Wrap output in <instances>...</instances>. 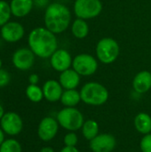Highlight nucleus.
<instances>
[{
  "label": "nucleus",
  "instance_id": "nucleus-16",
  "mask_svg": "<svg viewBox=\"0 0 151 152\" xmlns=\"http://www.w3.org/2000/svg\"><path fill=\"white\" fill-rule=\"evenodd\" d=\"M80 75L73 69H69L61 72L59 82L64 90L77 89L80 84Z\"/></svg>",
  "mask_w": 151,
  "mask_h": 152
},
{
  "label": "nucleus",
  "instance_id": "nucleus-29",
  "mask_svg": "<svg viewBox=\"0 0 151 152\" xmlns=\"http://www.w3.org/2000/svg\"><path fill=\"white\" fill-rule=\"evenodd\" d=\"M34 5H36L37 7H47L48 5V0H33Z\"/></svg>",
  "mask_w": 151,
  "mask_h": 152
},
{
  "label": "nucleus",
  "instance_id": "nucleus-26",
  "mask_svg": "<svg viewBox=\"0 0 151 152\" xmlns=\"http://www.w3.org/2000/svg\"><path fill=\"white\" fill-rule=\"evenodd\" d=\"M140 149L142 152H151V133L143 135L140 142Z\"/></svg>",
  "mask_w": 151,
  "mask_h": 152
},
{
  "label": "nucleus",
  "instance_id": "nucleus-12",
  "mask_svg": "<svg viewBox=\"0 0 151 152\" xmlns=\"http://www.w3.org/2000/svg\"><path fill=\"white\" fill-rule=\"evenodd\" d=\"M117 145V140L110 134H99L89 142V147L93 152H112Z\"/></svg>",
  "mask_w": 151,
  "mask_h": 152
},
{
  "label": "nucleus",
  "instance_id": "nucleus-28",
  "mask_svg": "<svg viewBox=\"0 0 151 152\" xmlns=\"http://www.w3.org/2000/svg\"><path fill=\"white\" fill-rule=\"evenodd\" d=\"M28 82L30 85H37L39 82V77L37 74H31L28 77Z\"/></svg>",
  "mask_w": 151,
  "mask_h": 152
},
{
  "label": "nucleus",
  "instance_id": "nucleus-7",
  "mask_svg": "<svg viewBox=\"0 0 151 152\" xmlns=\"http://www.w3.org/2000/svg\"><path fill=\"white\" fill-rule=\"evenodd\" d=\"M97 60L89 53H80L73 58L72 69L80 76L89 77L93 75L98 69Z\"/></svg>",
  "mask_w": 151,
  "mask_h": 152
},
{
  "label": "nucleus",
  "instance_id": "nucleus-2",
  "mask_svg": "<svg viewBox=\"0 0 151 152\" xmlns=\"http://www.w3.org/2000/svg\"><path fill=\"white\" fill-rule=\"evenodd\" d=\"M44 27L53 33L61 34L67 30L71 22L70 10L61 3H52L45 8Z\"/></svg>",
  "mask_w": 151,
  "mask_h": 152
},
{
  "label": "nucleus",
  "instance_id": "nucleus-22",
  "mask_svg": "<svg viewBox=\"0 0 151 152\" xmlns=\"http://www.w3.org/2000/svg\"><path fill=\"white\" fill-rule=\"evenodd\" d=\"M26 96L27 98L35 103L40 102L43 99H44V93H43V89L38 86L37 85H30L27 86L26 88Z\"/></svg>",
  "mask_w": 151,
  "mask_h": 152
},
{
  "label": "nucleus",
  "instance_id": "nucleus-27",
  "mask_svg": "<svg viewBox=\"0 0 151 152\" xmlns=\"http://www.w3.org/2000/svg\"><path fill=\"white\" fill-rule=\"evenodd\" d=\"M11 81L10 73L4 69H0V88L6 86Z\"/></svg>",
  "mask_w": 151,
  "mask_h": 152
},
{
  "label": "nucleus",
  "instance_id": "nucleus-5",
  "mask_svg": "<svg viewBox=\"0 0 151 152\" xmlns=\"http://www.w3.org/2000/svg\"><path fill=\"white\" fill-rule=\"evenodd\" d=\"M120 47L118 43L111 37H103L97 43L96 56L103 64H111L118 57Z\"/></svg>",
  "mask_w": 151,
  "mask_h": 152
},
{
  "label": "nucleus",
  "instance_id": "nucleus-21",
  "mask_svg": "<svg viewBox=\"0 0 151 152\" xmlns=\"http://www.w3.org/2000/svg\"><path fill=\"white\" fill-rule=\"evenodd\" d=\"M82 134L84 138L87 141L93 140L94 137H96L99 134L100 132V126L99 124L93 120V119H88L84 122L82 127H81Z\"/></svg>",
  "mask_w": 151,
  "mask_h": 152
},
{
  "label": "nucleus",
  "instance_id": "nucleus-17",
  "mask_svg": "<svg viewBox=\"0 0 151 152\" xmlns=\"http://www.w3.org/2000/svg\"><path fill=\"white\" fill-rule=\"evenodd\" d=\"M33 6V0H11L10 2L12 14L17 18L26 17L32 11Z\"/></svg>",
  "mask_w": 151,
  "mask_h": 152
},
{
  "label": "nucleus",
  "instance_id": "nucleus-24",
  "mask_svg": "<svg viewBox=\"0 0 151 152\" xmlns=\"http://www.w3.org/2000/svg\"><path fill=\"white\" fill-rule=\"evenodd\" d=\"M12 15L10 4L4 0H0V28L10 21Z\"/></svg>",
  "mask_w": 151,
  "mask_h": 152
},
{
  "label": "nucleus",
  "instance_id": "nucleus-1",
  "mask_svg": "<svg viewBox=\"0 0 151 152\" xmlns=\"http://www.w3.org/2000/svg\"><path fill=\"white\" fill-rule=\"evenodd\" d=\"M28 45L36 56L47 59L58 49V39L55 34L45 27H37L28 34Z\"/></svg>",
  "mask_w": 151,
  "mask_h": 152
},
{
  "label": "nucleus",
  "instance_id": "nucleus-4",
  "mask_svg": "<svg viewBox=\"0 0 151 152\" xmlns=\"http://www.w3.org/2000/svg\"><path fill=\"white\" fill-rule=\"evenodd\" d=\"M56 119L60 126L69 132L81 129L85 122L84 115L76 107H64L57 113Z\"/></svg>",
  "mask_w": 151,
  "mask_h": 152
},
{
  "label": "nucleus",
  "instance_id": "nucleus-34",
  "mask_svg": "<svg viewBox=\"0 0 151 152\" xmlns=\"http://www.w3.org/2000/svg\"><path fill=\"white\" fill-rule=\"evenodd\" d=\"M2 65H3V61H2V60L0 59V69H2Z\"/></svg>",
  "mask_w": 151,
  "mask_h": 152
},
{
  "label": "nucleus",
  "instance_id": "nucleus-6",
  "mask_svg": "<svg viewBox=\"0 0 151 152\" xmlns=\"http://www.w3.org/2000/svg\"><path fill=\"white\" fill-rule=\"evenodd\" d=\"M101 11V0H76L74 3V13L77 18L85 20L98 17Z\"/></svg>",
  "mask_w": 151,
  "mask_h": 152
},
{
  "label": "nucleus",
  "instance_id": "nucleus-19",
  "mask_svg": "<svg viewBox=\"0 0 151 152\" xmlns=\"http://www.w3.org/2000/svg\"><path fill=\"white\" fill-rule=\"evenodd\" d=\"M60 101L64 107H76L80 102H82L80 92L77 89L64 90Z\"/></svg>",
  "mask_w": 151,
  "mask_h": 152
},
{
  "label": "nucleus",
  "instance_id": "nucleus-30",
  "mask_svg": "<svg viewBox=\"0 0 151 152\" xmlns=\"http://www.w3.org/2000/svg\"><path fill=\"white\" fill-rule=\"evenodd\" d=\"M60 152H80L77 147H67L64 146Z\"/></svg>",
  "mask_w": 151,
  "mask_h": 152
},
{
  "label": "nucleus",
  "instance_id": "nucleus-32",
  "mask_svg": "<svg viewBox=\"0 0 151 152\" xmlns=\"http://www.w3.org/2000/svg\"><path fill=\"white\" fill-rule=\"evenodd\" d=\"M39 152H54V150L51 147H44L40 150Z\"/></svg>",
  "mask_w": 151,
  "mask_h": 152
},
{
  "label": "nucleus",
  "instance_id": "nucleus-14",
  "mask_svg": "<svg viewBox=\"0 0 151 152\" xmlns=\"http://www.w3.org/2000/svg\"><path fill=\"white\" fill-rule=\"evenodd\" d=\"M42 89L44 93V98L50 102H56L60 101L64 91L60 82L54 79H49L44 82Z\"/></svg>",
  "mask_w": 151,
  "mask_h": 152
},
{
  "label": "nucleus",
  "instance_id": "nucleus-25",
  "mask_svg": "<svg viewBox=\"0 0 151 152\" xmlns=\"http://www.w3.org/2000/svg\"><path fill=\"white\" fill-rule=\"evenodd\" d=\"M63 143L67 147H77L78 143V136L75 132H69L63 138Z\"/></svg>",
  "mask_w": 151,
  "mask_h": 152
},
{
  "label": "nucleus",
  "instance_id": "nucleus-11",
  "mask_svg": "<svg viewBox=\"0 0 151 152\" xmlns=\"http://www.w3.org/2000/svg\"><path fill=\"white\" fill-rule=\"evenodd\" d=\"M25 35V28L20 22L8 21L0 28L1 37L7 43H16Z\"/></svg>",
  "mask_w": 151,
  "mask_h": 152
},
{
  "label": "nucleus",
  "instance_id": "nucleus-8",
  "mask_svg": "<svg viewBox=\"0 0 151 152\" xmlns=\"http://www.w3.org/2000/svg\"><path fill=\"white\" fill-rule=\"evenodd\" d=\"M0 127L4 134L15 136L20 134L23 128V121L20 116L15 112H5L0 120Z\"/></svg>",
  "mask_w": 151,
  "mask_h": 152
},
{
  "label": "nucleus",
  "instance_id": "nucleus-18",
  "mask_svg": "<svg viewBox=\"0 0 151 152\" xmlns=\"http://www.w3.org/2000/svg\"><path fill=\"white\" fill-rule=\"evenodd\" d=\"M136 131L143 135L151 133V117L148 113L141 112L137 114L133 120Z\"/></svg>",
  "mask_w": 151,
  "mask_h": 152
},
{
  "label": "nucleus",
  "instance_id": "nucleus-9",
  "mask_svg": "<svg viewBox=\"0 0 151 152\" xmlns=\"http://www.w3.org/2000/svg\"><path fill=\"white\" fill-rule=\"evenodd\" d=\"M36 55L29 48L22 47L17 49L13 53L12 56V62L17 69L24 71L33 67Z\"/></svg>",
  "mask_w": 151,
  "mask_h": 152
},
{
  "label": "nucleus",
  "instance_id": "nucleus-3",
  "mask_svg": "<svg viewBox=\"0 0 151 152\" xmlns=\"http://www.w3.org/2000/svg\"><path fill=\"white\" fill-rule=\"evenodd\" d=\"M79 92L81 101L90 106H101L108 102L109 97L108 89L98 82L85 84Z\"/></svg>",
  "mask_w": 151,
  "mask_h": 152
},
{
  "label": "nucleus",
  "instance_id": "nucleus-15",
  "mask_svg": "<svg viewBox=\"0 0 151 152\" xmlns=\"http://www.w3.org/2000/svg\"><path fill=\"white\" fill-rule=\"evenodd\" d=\"M133 90L140 94H146L151 89V73L148 70L140 71L133 80Z\"/></svg>",
  "mask_w": 151,
  "mask_h": 152
},
{
  "label": "nucleus",
  "instance_id": "nucleus-10",
  "mask_svg": "<svg viewBox=\"0 0 151 152\" xmlns=\"http://www.w3.org/2000/svg\"><path fill=\"white\" fill-rule=\"evenodd\" d=\"M59 123L56 118L52 117L44 118L38 124L37 135L43 142H50L57 135L59 131Z\"/></svg>",
  "mask_w": 151,
  "mask_h": 152
},
{
  "label": "nucleus",
  "instance_id": "nucleus-33",
  "mask_svg": "<svg viewBox=\"0 0 151 152\" xmlns=\"http://www.w3.org/2000/svg\"><path fill=\"white\" fill-rule=\"evenodd\" d=\"M4 107L0 104V120L2 119V118H3V116L4 115Z\"/></svg>",
  "mask_w": 151,
  "mask_h": 152
},
{
  "label": "nucleus",
  "instance_id": "nucleus-31",
  "mask_svg": "<svg viewBox=\"0 0 151 152\" xmlns=\"http://www.w3.org/2000/svg\"><path fill=\"white\" fill-rule=\"evenodd\" d=\"M5 139H4V132L2 130V128L0 127V146H1V144L4 142V141Z\"/></svg>",
  "mask_w": 151,
  "mask_h": 152
},
{
  "label": "nucleus",
  "instance_id": "nucleus-13",
  "mask_svg": "<svg viewBox=\"0 0 151 152\" xmlns=\"http://www.w3.org/2000/svg\"><path fill=\"white\" fill-rule=\"evenodd\" d=\"M72 61L73 59L70 53L65 49H57L50 57L52 68L60 73L70 69L72 67Z\"/></svg>",
  "mask_w": 151,
  "mask_h": 152
},
{
  "label": "nucleus",
  "instance_id": "nucleus-23",
  "mask_svg": "<svg viewBox=\"0 0 151 152\" xmlns=\"http://www.w3.org/2000/svg\"><path fill=\"white\" fill-rule=\"evenodd\" d=\"M0 152H22V148L17 140L6 139L0 146Z\"/></svg>",
  "mask_w": 151,
  "mask_h": 152
},
{
  "label": "nucleus",
  "instance_id": "nucleus-20",
  "mask_svg": "<svg viewBox=\"0 0 151 152\" xmlns=\"http://www.w3.org/2000/svg\"><path fill=\"white\" fill-rule=\"evenodd\" d=\"M71 32L76 38L84 39L88 36L89 25L85 20L77 18L71 25Z\"/></svg>",
  "mask_w": 151,
  "mask_h": 152
}]
</instances>
